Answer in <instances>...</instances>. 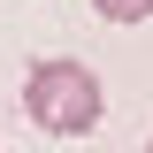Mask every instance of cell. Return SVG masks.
I'll list each match as a JSON object with an SVG mask.
<instances>
[{
	"mask_svg": "<svg viewBox=\"0 0 153 153\" xmlns=\"http://www.w3.org/2000/svg\"><path fill=\"white\" fill-rule=\"evenodd\" d=\"M146 153H153V146H146Z\"/></svg>",
	"mask_w": 153,
	"mask_h": 153,
	"instance_id": "obj_3",
	"label": "cell"
},
{
	"mask_svg": "<svg viewBox=\"0 0 153 153\" xmlns=\"http://www.w3.org/2000/svg\"><path fill=\"white\" fill-rule=\"evenodd\" d=\"M23 115L46 138H84L100 130V76L84 61H38L23 76Z\"/></svg>",
	"mask_w": 153,
	"mask_h": 153,
	"instance_id": "obj_1",
	"label": "cell"
},
{
	"mask_svg": "<svg viewBox=\"0 0 153 153\" xmlns=\"http://www.w3.org/2000/svg\"><path fill=\"white\" fill-rule=\"evenodd\" d=\"M92 8H100L107 23H146V16H153V0H92Z\"/></svg>",
	"mask_w": 153,
	"mask_h": 153,
	"instance_id": "obj_2",
	"label": "cell"
}]
</instances>
